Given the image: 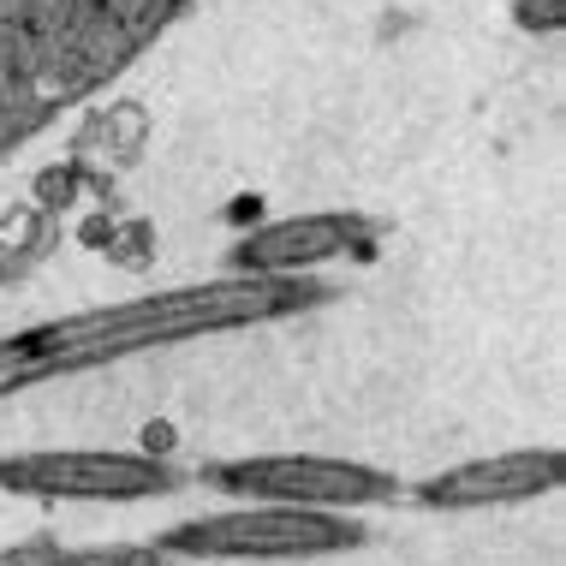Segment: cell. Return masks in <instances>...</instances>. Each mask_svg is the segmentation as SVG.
<instances>
[{
    "label": "cell",
    "mask_w": 566,
    "mask_h": 566,
    "mask_svg": "<svg viewBox=\"0 0 566 566\" xmlns=\"http://www.w3.org/2000/svg\"><path fill=\"white\" fill-rule=\"evenodd\" d=\"M0 566H197L191 555L174 548H137V543H114V548H60V543H19L0 548Z\"/></svg>",
    "instance_id": "obj_7"
},
{
    "label": "cell",
    "mask_w": 566,
    "mask_h": 566,
    "mask_svg": "<svg viewBox=\"0 0 566 566\" xmlns=\"http://www.w3.org/2000/svg\"><path fill=\"white\" fill-rule=\"evenodd\" d=\"M566 459L555 448H518V453H495V459H471V465L441 471L436 483H423L430 507H495V501H531L560 489Z\"/></svg>",
    "instance_id": "obj_5"
},
{
    "label": "cell",
    "mask_w": 566,
    "mask_h": 566,
    "mask_svg": "<svg viewBox=\"0 0 566 566\" xmlns=\"http://www.w3.org/2000/svg\"><path fill=\"white\" fill-rule=\"evenodd\" d=\"M0 281H7V269H0Z\"/></svg>",
    "instance_id": "obj_9"
},
{
    "label": "cell",
    "mask_w": 566,
    "mask_h": 566,
    "mask_svg": "<svg viewBox=\"0 0 566 566\" xmlns=\"http://www.w3.org/2000/svg\"><path fill=\"white\" fill-rule=\"evenodd\" d=\"M216 489L251 501H293V507H364V501H388L394 478L358 459H323V453H263V459H221L203 471Z\"/></svg>",
    "instance_id": "obj_3"
},
{
    "label": "cell",
    "mask_w": 566,
    "mask_h": 566,
    "mask_svg": "<svg viewBox=\"0 0 566 566\" xmlns=\"http://www.w3.org/2000/svg\"><path fill=\"white\" fill-rule=\"evenodd\" d=\"M370 244V227L352 216H304V221H274L263 233L239 244V274H298L304 263H323L334 251Z\"/></svg>",
    "instance_id": "obj_6"
},
{
    "label": "cell",
    "mask_w": 566,
    "mask_h": 566,
    "mask_svg": "<svg viewBox=\"0 0 566 566\" xmlns=\"http://www.w3.org/2000/svg\"><path fill=\"white\" fill-rule=\"evenodd\" d=\"M518 24H531V30H555L560 24V0H518Z\"/></svg>",
    "instance_id": "obj_8"
},
{
    "label": "cell",
    "mask_w": 566,
    "mask_h": 566,
    "mask_svg": "<svg viewBox=\"0 0 566 566\" xmlns=\"http://www.w3.org/2000/svg\"><path fill=\"white\" fill-rule=\"evenodd\" d=\"M197 0H0V161L132 72Z\"/></svg>",
    "instance_id": "obj_1"
},
{
    "label": "cell",
    "mask_w": 566,
    "mask_h": 566,
    "mask_svg": "<svg viewBox=\"0 0 566 566\" xmlns=\"http://www.w3.org/2000/svg\"><path fill=\"white\" fill-rule=\"evenodd\" d=\"M364 531L352 518L316 513V507H293V501H263L244 513H221V518H197V525L167 531L161 548L191 560H298V555H334L352 548Z\"/></svg>",
    "instance_id": "obj_2"
},
{
    "label": "cell",
    "mask_w": 566,
    "mask_h": 566,
    "mask_svg": "<svg viewBox=\"0 0 566 566\" xmlns=\"http://www.w3.org/2000/svg\"><path fill=\"white\" fill-rule=\"evenodd\" d=\"M0 489H12V495H60V501H137V495H167L174 471L144 453L42 448V453L0 459Z\"/></svg>",
    "instance_id": "obj_4"
}]
</instances>
